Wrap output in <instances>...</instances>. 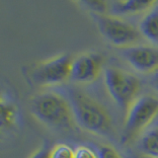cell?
<instances>
[{"label":"cell","instance_id":"6da1fadb","mask_svg":"<svg viewBox=\"0 0 158 158\" xmlns=\"http://www.w3.org/2000/svg\"><path fill=\"white\" fill-rule=\"evenodd\" d=\"M74 120L82 128L96 135H106L112 127V120L106 109L97 101L79 90L68 91Z\"/></svg>","mask_w":158,"mask_h":158},{"label":"cell","instance_id":"7a4b0ae2","mask_svg":"<svg viewBox=\"0 0 158 158\" xmlns=\"http://www.w3.org/2000/svg\"><path fill=\"white\" fill-rule=\"evenodd\" d=\"M32 113L46 125L69 128L74 120L68 100L56 93H42L32 101Z\"/></svg>","mask_w":158,"mask_h":158},{"label":"cell","instance_id":"3957f363","mask_svg":"<svg viewBox=\"0 0 158 158\" xmlns=\"http://www.w3.org/2000/svg\"><path fill=\"white\" fill-rule=\"evenodd\" d=\"M104 82L111 98L122 110H127L136 100L140 89L139 80L133 74L116 67L104 72Z\"/></svg>","mask_w":158,"mask_h":158},{"label":"cell","instance_id":"277c9868","mask_svg":"<svg viewBox=\"0 0 158 158\" xmlns=\"http://www.w3.org/2000/svg\"><path fill=\"white\" fill-rule=\"evenodd\" d=\"M158 115V99L144 95L137 98L127 109L123 139L128 140L150 125Z\"/></svg>","mask_w":158,"mask_h":158},{"label":"cell","instance_id":"5b68a950","mask_svg":"<svg viewBox=\"0 0 158 158\" xmlns=\"http://www.w3.org/2000/svg\"><path fill=\"white\" fill-rule=\"evenodd\" d=\"M100 33L112 44L118 48H131L139 39V34L135 27L113 15L94 14Z\"/></svg>","mask_w":158,"mask_h":158},{"label":"cell","instance_id":"8992f818","mask_svg":"<svg viewBox=\"0 0 158 158\" xmlns=\"http://www.w3.org/2000/svg\"><path fill=\"white\" fill-rule=\"evenodd\" d=\"M73 59L67 54H60L42 62L35 68L33 80L39 85L51 86L63 83L70 79Z\"/></svg>","mask_w":158,"mask_h":158},{"label":"cell","instance_id":"52a82bcc","mask_svg":"<svg viewBox=\"0 0 158 158\" xmlns=\"http://www.w3.org/2000/svg\"><path fill=\"white\" fill-rule=\"evenodd\" d=\"M103 67V57L97 52H87L72 60L70 80L86 84L95 81Z\"/></svg>","mask_w":158,"mask_h":158},{"label":"cell","instance_id":"ba28073f","mask_svg":"<svg viewBox=\"0 0 158 158\" xmlns=\"http://www.w3.org/2000/svg\"><path fill=\"white\" fill-rule=\"evenodd\" d=\"M130 65L141 73L153 74L158 70V48L149 46H132L123 51Z\"/></svg>","mask_w":158,"mask_h":158},{"label":"cell","instance_id":"9c48e42d","mask_svg":"<svg viewBox=\"0 0 158 158\" xmlns=\"http://www.w3.org/2000/svg\"><path fill=\"white\" fill-rule=\"evenodd\" d=\"M155 1H141V0H123L109 3V10L113 16L118 15H131L147 12Z\"/></svg>","mask_w":158,"mask_h":158},{"label":"cell","instance_id":"30bf717a","mask_svg":"<svg viewBox=\"0 0 158 158\" xmlns=\"http://www.w3.org/2000/svg\"><path fill=\"white\" fill-rule=\"evenodd\" d=\"M139 31L148 41L158 44V2L155 1L153 6L142 17L139 23Z\"/></svg>","mask_w":158,"mask_h":158},{"label":"cell","instance_id":"8fae6325","mask_svg":"<svg viewBox=\"0 0 158 158\" xmlns=\"http://www.w3.org/2000/svg\"><path fill=\"white\" fill-rule=\"evenodd\" d=\"M139 147L144 155L158 158V128H153L142 136Z\"/></svg>","mask_w":158,"mask_h":158},{"label":"cell","instance_id":"7c38bea8","mask_svg":"<svg viewBox=\"0 0 158 158\" xmlns=\"http://www.w3.org/2000/svg\"><path fill=\"white\" fill-rule=\"evenodd\" d=\"M16 118V109L9 102L1 103V123L2 126L10 127L15 123Z\"/></svg>","mask_w":158,"mask_h":158},{"label":"cell","instance_id":"4fadbf2b","mask_svg":"<svg viewBox=\"0 0 158 158\" xmlns=\"http://www.w3.org/2000/svg\"><path fill=\"white\" fill-rule=\"evenodd\" d=\"M75 150L67 144H57L51 150V158H74Z\"/></svg>","mask_w":158,"mask_h":158},{"label":"cell","instance_id":"5bb4252c","mask_svg":"<svg viewBox=\"0 0 158 158\" xmlns=\"http://www.w3.org/2000/svg\"><path fill=\"white\" fill-rule=\"evenodd\" d=\"M81 4L97 15H104L109 10V3L105 1H83Z\"/></svg>","mask_w":158,"mask_h":158},{"label":"cell","instance_id":"9a60e30c","mask_svg":"<svg viewBox=\"0 0 158 158\" xmlns=\"http://www.w3.org/2000/svg\"><path fill=\"white\" fill-rule=\"evenodd\" d=\"M98 158H122L121 155L109 145H101L97 150Z\"/></svg>","mask_w":158,"mask_h":158},{"label":"cell","instance_id":"2e32d148","mask_svg":"<svg viewBox=\"0 0 158 158\" xmlns=\"http://www.w3.org/2000/svg\"><path fill=\"white\" fill-rule=\"evenodd\" d=\"M74 158H98L97 152H94L91 148L86 146H79L76 148Z\"/></svg>","mask_w":158,"mask_h":158},{"label":"cell","instance_id":"e0dca14e","mask_svg":"<svg viewBox=\"0 0 158 158\" xmlns=\"http://www.w3.org/2000/svg\"><path fill=\"white\" fill-rule=\"evenodd\" d=\"M30 158H51V150H48L47 147H42Z\"/></svg>","mask_w":158,"mask_h":158},{"label":"cell","instance_id":"ac0fdd59","mask_svg":"<svg viewBox=\"0 0 158 158\" xmlns=\"http://www.w3.org/2000/svg\"><path fill=\"white\" fill-rule=\"evenodd\" d=\"M150 84H151V86L158 92V70L151 75Z\"/></svg>","mask_w":158,"mask_h":158}]
</instances>
